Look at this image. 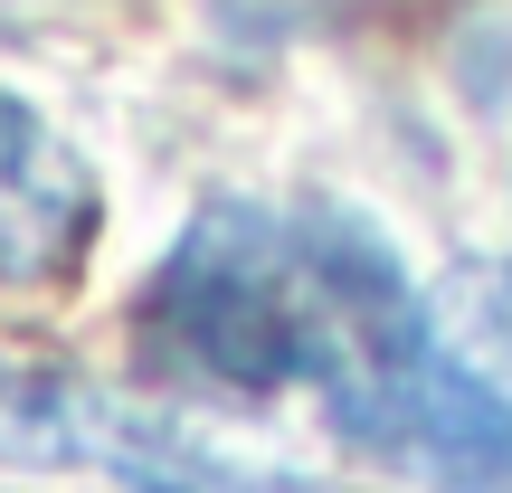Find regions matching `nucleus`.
Returning a JSON list of instances; mask_svg holds the SVG:
<instances>
[{
	"label": "nucleus",
	"instance_id": "nucleus-4",
	"mask_svg": "<svg viewBox=\"0 0 512 493\" xmlns=\"http://www.w3.org/2000/svg\"><path fill=\"white\" fill-rule=\"evenodd\" d=\"M95 171L38 105L0 95V275L10 285H67L95 247Z\"/></svg>",
	"mask_w": 512,
	"mask_h": 493
},
{
	"label": "nucleus",
	"instance_id": "nucleus-1",
	"mask_svg": "<svg viewBox=\"0 0 512 493\" xmlns=\"http://www.w3.org/2000/svg\"><path fill=\"white\" fill-rule=\"evenodd\" d=\"M313 399L361 456L446 493H512V389L456 361L370 219L313 200Z\"/></svg>",
	"mask_w": 512,
	"mask_h": 493
},
{
	"label": "nucleus",
	"instance_id": "nucleus-2",
	"mask_svg": "<svg viewBox=\"0 0 512 493\" xmlns=\"http://www.w3.org/2000/svg\"><path fill=\"white\" fill-rule=\"evenodd\" d=\"M152 370L209 399H285L313 380V228L304 209L209 200L133 294Z\"/></svg>",
	"mask_w": 512,
	"mask_h": 493
},
{
	"label": "nucleus",
	"instance_id": "nucleus-3",
	"mask_svg": "<svg viewBox=\"0 0 512 493\" xmlns=\"http://www.w3.org/2000/svg\"><path fill=\"white\" fill-rule=\"evenodd\" d=\"M0 465H38V475H114L133 493H294L256 465L200 446L181 418L133 408L124 389L67 380V370H19L0 361Z\"/></svg>",
	"mask_w": 512,
	"mask_h": 493
}]
</instances>
